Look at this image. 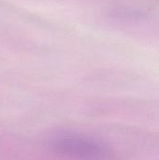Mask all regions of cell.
Segmentation results:
<instances>
[{"mask_svg":"<svg viewBox=\"0 0 159 160\" xmlns=\"http://www.w3.org/2000/svg\"><path fill=\"white\" fill-rule=\"evenodd\" d=\"M52 150L58 155L72 158H103L109 154V151L102 145L78 137H66L58 140L52 144Z\"/></svg>","mask_w":159,"mask_h":160,"instance_id":"1","label":"cell"}]
</instances>
